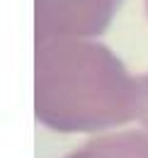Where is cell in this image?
<instances>
[{"label":"cell","mask_w":148,"mask_h":158,"mask_svg":"<svg viewBox=\"0 0 148 158\" xmlns=\"http://www.w3.org/2000/svg\"><path fill=\"white\" fill-rule=\"evenodd\" d=\"M131 85L105 49H58L39 59L37 112L61 131L102 129L131 117Z\"/></svg>","instance_id":"cell-1"},{"label":"cell","mask_w":148,"mask_h":158,"mask_svg":"<svg viewBox=\"0 0 148 158\" xmlns=\"http://www.w3.org/2000/svg\"><path fill=\"white\" fill-rule=\"evenodd\" d=\"M71 158H148V143L134 134L105 136L83 146Z\"/></svg>","instance_id":"cell-2"},{"label":"cell","mask_w":148,"mask_h":158,"mask_svg":"<svg viewBox=\"0 0 148 158\" xmlns=\"http://www.w3.org/2000/svg\"><path fill=\"white\" fill-rule=\"evenodd\" d=\"M138 102H141V119H143V124H146L148 129V78L141 80V90H138Z\"/></svg>","instance_id":"cell-3"}]
</instances>
